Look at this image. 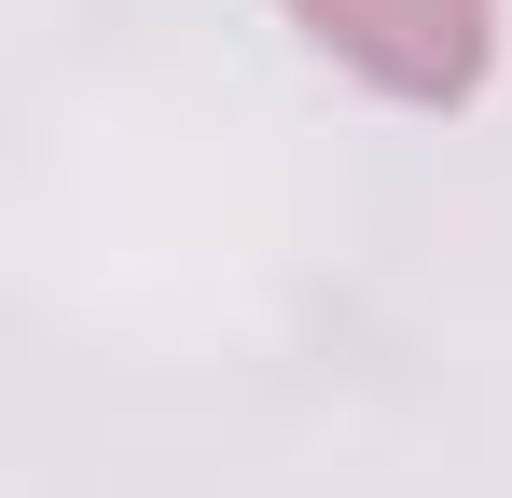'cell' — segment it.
Masks as SVG:
<instances>
[{
  "label": "cell",
  "mask_w": 512,
  "mask_h": 498,
  "mask_svg": "<svg viewBox=\"0 0 512 498\" xmlns=\"http://www.w3.org/2000/svg\"><path fill=\"white\" fill-rule=\"evenodd\" d=\"M291 28L346 56L360 83H388V97H471L485 56H499V0H291Z\"/></svg>",
  "instance_id": "6da1fadb"
}]
</instances>
